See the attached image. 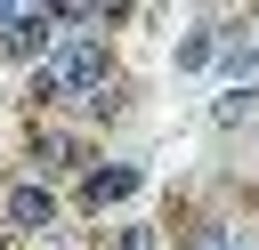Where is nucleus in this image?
<instances>
[{"mask_svg":"<svg viewBox=\"0 0 259 250\" xmlns=\"http://www.w3.org/2000/svg\"><path fill=\"white\" fill-rule=\"evenodd\" d=\"M57 210H65V202H57L49 185H16V194L0 202V218H8V226H24V234H32V226H49Z\"/></svg>","mask_w":259,"mask_h":250,"instance_id":"nucleus-4","label":"nucleus"},{"mask_svg":"<svg viewBox=\"0 0 259 250\" xmlns=\"http://www.w3.org/2000/svg\"><path fill=\"white\" fill-rule=\"evenodd\" d=\"M130 194H138V169H130V161H105V169L81 177V210H113V202H130Z\"/></svg>","mask_w":259,"mask_h":250,"instance_id":"nucleus-3","label":"nucleus"},{"mask_svg":"<svg viewBox=\"0 0 259 250\" xmlns=\"http://www.w3.org/2000/svg\"><path fill=\"white\" fill-rule=\"evenodd\" d=\"M105 73H113V48H105L97 32L49 40V56H40V89H49V97H89Z\"/></svg>","mask_w":259,"mask_h":250,"instance_id":"nucleus-1","label":"nucleus"},{"mask_svg":"<svg viewBox=\"0 0 259 250\" xmlns=\"http://www.w3.org/2000/svg\"><path fill=\"white\" fill-rule=\"evenodd\" d=\"M49 40H57V8H0V56L32 65L49 56Z\"/></svg>","mask_w":259,"mask_h":250,"instance_id":"nucleus-2","label":"nucleus"},{"mask_svg":"<svg viewBox=\"0 0 259 250\" xmlns=\"http://www.w3.org/2000/svg\"><path fill=\"white\" fill-rule=\"evenodd\" d=\"M186 250H235V242H227V226H210V218H202V226L186 234Z\"/></svg>","mask_w":259,"mask_h":250,"instance_id":"nucleus-6","label":"nucleus"},{"mask_svg":"<svg viewBox=\"0 0 259 250\" xmlns=\"http://www.w3.org/2000/svg\"><path fill=\"white\" fill-rule=\"evenodd\" d=\"M210 48H219L210 32H186V48H178V65H186V73H202V65H210Z\"/></svg>","mask_w":259,"mask_h":250,"instance_id":"nucleus-5","label":"nucleus"},{"mask_svg":"<svg viewBox=\"0 0 259 250\" xmlns=\"http://www.w3.org/2000/svg\"><path fill=\"white\" fill-rule=\"evenodd\" d=\"M251 73H259V56H251Z\"/></svg>","mask_w":259,"mask_h":250,"instance_id":"nucleus-7","label":"nucleus"}]
</instances>
